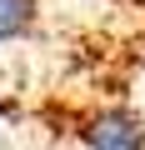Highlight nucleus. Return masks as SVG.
Listing matches in <instances>:
<instances>
[{"mask_svg":"<svg viewBox=\"0 0 145 150\" xmlns=\"http://www.w3.org/2000/svg\"><path fill=\"white\" fill-rule=\"evenodd\" d=\"M40 25V0H0V45L25 40Z\"/></svg>","mask_w":145,"mask_h":150,"instance_id":"2","label":"nucleus"},{"mask_svg":"<svg viewBox=\"0 0 145 150\" xmlns=\"http://www.w3.org/2000/svg\"><path fill=\"white\" fill-rule=\"evenodd\" d=\"M80 135L90 150H145V120L130 105H110V110L85 115Z\"/></svg>","mask_w":145,"mask_h":150,"instance_id":"1","label":"nucleus"}]
</instances>
